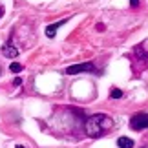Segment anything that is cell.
Returning a JSON list of instances; mask_svg holds the SVG:
<instances>
[{"instance_id": "1", "label": "cell", "mask_w": 148, "mask_h": 148, "mask_svg": "<svg viewBox=\"0 0 148 148\" xmlns=\"http://www.w3.org/2000/svg\"><path fill=\"white\" fill-rule=\"evenodd\" d=\"M112 126H113L112 117L104 115V113L92 115V117L86 119V123H84V130H86V134L90 137H101V135H104V132H108Z\"/></svg>"}, {"instance_id": "2", "label": "cell", "mask_w": 148, "mask_h": 148, "mask_svg": "<svg viewBox=\"0 0 148 148\" xmlns=\"http://www.w3.org/2000/svg\"><path fill=\"white\" fill-rule=\"evenodd\" d=\"M82 71H97V68L93 66V62H84V64H73L66 68V75H77Z\"/></svg>"}, {"instance_id": "3", "label": "cell", "mask_w": 148, "mask_h": 148, "mask_svg": "<svg viewBox=\"0 0 148 148\" xmlns=\"http://www.w3.org/2000/svg\"><path fill=\"white\" fill-rule=\"evenodd\" d=\"M130 126H132V130L148 128V113H135V115L130 119Z\"/></svg>"}, {"instance_id": "4", "label": "cell", "mask_w": 148, "mask_h": 148, "mask_svg": "<svg viewBox=\"0 0 148 148\" xmlns=\"http://www.w3.org/2000/svg\"><path fill=\"white\" fill-rule=\"evenodd\" d=\"M2 53L4 57H9V59H15V57H18V48H15L13 46V42H5L4 46H2Z\"/></svg>"}, {"instance_id": "5", "label": "cell", "mask_w": 148, "mask_h": 148, "mask_svg": "<svg viewBox=\"0 0 148 148\" xmlns=\"http://www.w3.org/2000/svg\"><path fill=\"white\" fill-rule=\"evenodd\" d=\"M68 18H64V20H59V22H55V24H49L48 27H46V35L51 38V37H55L57 35V29H59V27L62 26V24H64V22H66Z\"/></svg>"}, {"instance_id": "6", "label": "cell", "mask_w": 148, "mask_h": 148, "mask_svg": "<svg viewBox=\"0 0 148 148\" xmlns=\"http://www.w3.org/2000/svg\"><path fill=\"white\" fill-rule=\"evenodd\" d=\"M117 146L119 148H134V141L128 137H119L117 139Z\"/></svg>"}, {"instance_id": "7", "label": "cell", "mask_w": 148, "mask_h": 148, "mask_svg": "<svg viewBox=\"0 0 148 148\" xmlns=\"http://www.w3.org/2000/svg\"><path fill=\"white\" fill-rule=\"evenodd\" d=\"M9 70L13 71V73H20L22 70H24V66H22V64H18V62H13V64L9 66Z\"/></svg>"}, {"instance_id": "8", "label": "cell", "mask_w": 148, "mask_h": 148, "mask_svg": "<svg viewBox=\"0 0 148 148\" xmlns=\"http://www.w3.org/2000/svg\"><path fill=\"white\" fill-rule=\"evenodd\" d=\"M110 97L112 99H121L123 97V92H121V90H117V88H113L112 92H110Z\"/></svg>"}, {"instance_id": "9", "label": "cell", "mask_w": 148, "mask_h": 148, "mask_svg": "<svg viewBox=\"0 0 148 148\" xmlns=\"http://www.w3.org/2000/svg\"><path fill=\"white\" fill-rule=\"evenodd\" d=\"M13 84H15V86H20V84H22V79H20V77H16L15 81H13Z\"/></svg>"}, {"instance_id": "10", "label": "cell", "mask_w": 148, "mask_h": 148, "mask_svg": "<svg viewBox=\"0 0 148 148\" xmlns=\"http://www.w3.org/2000/svg\"><path fill=\"white\" fill-rule=\"evenodd\" d=\"M130 5H132V8H137V5H139V0H130Z\"/></svg>"}, {"instance_id": "11", "label": "cell", "mask_w": 148, "mask_h": 148, "mask_svg": "<svg viewBox=\"0 0 148 148\" xmlns=\"http://www.w3.org/2000/svg\"><path fill=\"white\" fill-rule=\"evenodd\" d=\"M2 15H4V9H2V8H0V16H2Z\"/></svg>"}]
</instances>
